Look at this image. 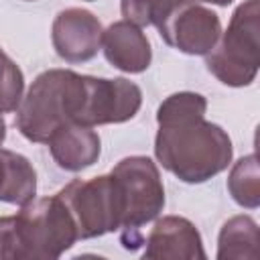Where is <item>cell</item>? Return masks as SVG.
<instances>
[{"label":"cell","instance_id":"2e32d148","mask_svg":"<svg viewBox=\"0 0 260 260\" xmlns=\"http://www.w3.org/2000/svg\"><path fill=\"white\" fill-rule=\"evenodd\" d=\"M207 100L201 93L195 91H179L162 100V104L156 110V124H169V122H181L189 118L205 116Z\"/></svg>","mask_w":260,"mask_h":260},{"label":"cell","instance_id":"d6986e66","mask_svg":"<svg viewBox=\"0 0 260 260\" xmlns=\"http://www.w3.org/2000/svg\"><path fill=\"white\" fill-rule=\"evenodd\" d=\"M4 138H6V122H4V116H2V112H0V146H2Z\"/></svg>","mask_w":260,"mask_h":260},{"label":"cell","instance_id":"5b68a950","mask_svg":"<svg viewBox=\"0 0 260 260\" xmlns=\"http://www.w3.org/2000/svg\"><path fill=\"white\" fill-rule=\"evenodd\" d=\"M124 197V219L120 242L126 250H136L144 244L140 228L156 219L165 207V187L158 167L148 156H126L110 171Z\"/></svg>","mask_w":260,"mask_h":260},{"label":"cell","instance_id":"7402d4cb","mask_svg":"<svg viewBox=\"0 0 260 260\" xmlns=\"http://www.w3.org/2000/svg\"><path fill=\"white\" fill-rule=\"evenodd\" d=\"M87 2H93V0H87Z\"/></svg>","mask_w":260,"mask_h":260},{"label":"cell","instance_id":"7a4b0ae2","mask_svg":"<svg viewBox=\"0 0 260 260\" xmlns=\"http://www.w3.org/2000/svg\"><path fill=\"white\" fill-rule=\"evenodd\" d=\"M77 242V230L59 195L39 197L16 215L0 217V260H55Z\"/></svg>","mask_w":260,"mask_h":260},{"label":"cell","instance_id":"9c48e42d","mask_svg":"<svg viewBox=\"0 0 260 260\" xmlns=\"http://www.w3.org/2000/svg\"><path fill=\"white\" fill-rule=\"evenodd\" d=\"M102 22L85 8L61 10L51 26L55 53L67 63H85L102 49Z\"/></svg>","mask_w":260,"mask_h":260},{"label":"cell","instance_id":"52a82bcc","mask_svg":"<svg viewBox=\"0 0 260 260\" xmlns=\"http://www.w3.org/2000/svg\"><path fill=\"white\" fill-rule=\"evenodd\" d=\"M156 30L169 47L185 55H207L221 35V22L201 0H181L169 10Z\"/></svg>","mask_w":260,"mask_h":260},{"label":"cell","instance_id":"e0dca14e","mask_svg":"<svg viewBox=\"0 0 260 260\" xmlns=\"http://www.w3.org/2000/svg\"><path fill=\"white\" fill-rule=\"evenodd\" d=\"M181 0H120L124 20L136 26H158L173 6Z\"/></svg>","mask_w":260,"mask_h":260},{"label":"cell","instance_id":"4fadbf2b","mask_svg":"<svg viewBox=\"0 0 260 260\" xmlns=\"http://www.w3.org/2000/svg\"><path fill=\"white\" fill-rule=\"evenodd\" d=\"M37 195V171L18 152L0 148V201L24 205Z\"/></svg>","mask_w":260,"mask_h":260},{"label":"cell","instance_id":"5bb4252c","mask_svg":"<svg viewBox=\"0 0 260 260\" xmlns=\"http://www.w3.org/2000/svg\"><path fill=\"white\" fill-rule=\"evenodd\" d=\"M258 223L250 215L230 217L217 236V260H256L260 250Z\"/></svg>","mask_w":260,"mask_h":260},{"label":"cell","instance_id":"8fae6325","mask_svg":"<svg viewBox=\"0 0 260 260\" xmlns=\"http://www.w3.org/2000/svg\"><path fill=\"white\" fill-rule=\"evenodd\" d=\"M102 51L108 63L124 73H142L150 67L152 61L150 41L140 26L128 20L112 22L104 30Z\"/></svg>","mask_w":260,"mask_h":260},{"label":"cell","instance_id":"277c9868","mask_svg":"<svg viewBox=\"0 0 260 260\" xmlns=\"http://www.w3.org/2000/svg\"><path fill=\"white\" fill-rule=\"evenodd\" d=\"M205 65L223 85L244 87L256 79L260 65V0H244L228 28L205 55Z\"/></svg>","mask_w":260,"mask_h":260},{"label":"cell","instance_id":"44dd1931","mask_svg":"<svg viewBox=\"0 0 260 260\" xmlns=\"http://www.w3.org/2000/svg\"><path fill=\"white\" fill-rule=\"evenodd\" d=\"M24 2H35V0H24Z\"/></svg>","mask_w":260,"mask_h":260},{"label":"cell","instance_id":"9a60e30c","mask_svg":"<svg viewBox=\"0 0 260 260\" xmlns=\"http://www.w3.org/2000/svg\"><path fill=\"white\" fill-rule=\"evenodd\" d=\"M228 191L232 199L246 209H256L260 205V171L256 154H246L234 162L228 177Z\"/></svg>","mask_w":260,"mask_h":260},{"label":"cell","instance_id":"ac0fdd59","mask_svg":"<svg viewBox=\"0 0 260 260\" xmlns=\"http://www.w3.org/2000/svg\"><path fill=\"white\" fill-rule=\"evenodd\" d=\"M24 91L20 67L0 47V112H16Z\"/></svg>","mask_w":260,"mask_h":260},{"label":"cell","instance_id":"ba28073f","mask_svg":"<svg viewBox=\"0 0 260 260\" xmlns=\"http://www.w3.org/2000/svg\"><path fill=\"white\" fill-rule=\"evenodd\" d=\"M142 106L140 87L124 77L85 75V100L75 124L102 126L132 120Z\"/></svg>","mask_w":260,"mask_h":260},{"label":"cell","instance_id":"6da1fadb","mask_svg":"<svg viewBox=\"0 0 260 260\" xmlns=\"http://www.w3.org/2000/svg\"><path fill=\"white\" fill-rule=\"evenodd\" d=\"M234 146L228 132L205 116L158 124L154 156L183 183H205L232 162Z\"/></svg>","mask_w":260,"mask_h":260},{"label":"cell","instance_id":"30bf717a","mask_svg":"<svg viewBox=\"0 0 260 260\" xmlns=\"http://www.w3.org/2000/svg\"><path fill=\"white\" fill-rule=\"evenodd\" d=\"M144 244L146 250L142 256L148 260H203L207 256L199 230L181 215L156 219Z\"/></svg>","mask_w":260,"mask_h":260},{"label":"cell","instance_id":"8992f818","mask_svg":"<svg viewBox=\"0 0 260 260\" xmlns=\"http://www.w3.org/2000/svg\"><path fill=\"white\" fill-rule=\"evenodd\" d=\"M69 209L77 240L100 238L118 232L124 219V197L112 173L87 181L75 179L57 193Z\"/></svg>","mask_w":260,"mask_h":260},{"label":"cell","instance_id":"3957f363","mask_svg":"<svg viewBox=\"0 0 260 260\" xmlns=\"http://www.w3.org/2000/svg\"><path fill=\"white\" fill-rule=\"evenodd\" d=\"M85 100V75L47 69L35 77L16 108V128L30 142H47L59 128L75 124Z\"/></svg>","mask_w":260,"mask_h":260},{"label":"cell","instance_id":"ffe728a7","mask_svg":"<svg viewBox=\"0 0 260 260\" xmlns=\"http://www.w3.org/2000/svg\"><path fill=\"white\" fill-rule=\"evenodd\" d=\"M201 2H209V4H215V6H228L234 0H201Z\"/></svg>","mask_w":260,"mask_h":260},{"label":"cell","instance_id":"7c38bea8","mask_svg":"<svg viewBox=\"0 0 260 260\" xmlns=\"http://www.w3.org/2000/svg\"><path fill=\"white\" fill-rule=\"evenodd\" d=\"M49 150L59 169L79 173L98 162L102 152V140L91 126L67 124L59 128L49 140Z\"/></svg>","mask_w":260,"mask_h":260}]
</instances>
